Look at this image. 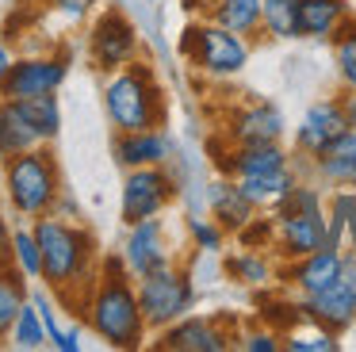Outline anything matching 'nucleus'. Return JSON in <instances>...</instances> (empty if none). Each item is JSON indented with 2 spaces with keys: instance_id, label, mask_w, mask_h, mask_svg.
Listing matches in <instances>:
<instances>
[{
  "instance_id": "38",
  "label": "nucleus",
  "mask_w": 356,
  "mask_h": 352,
  "mask_svg": "<svg viewBox=\"0 0 356 352\" xmlns=\"http://www.w3.org/2000/svg\"><path fill=\"white\" fill-rule=\"evenodd\" d=\"M54 349H58V352H81V333H77V326H73V329H62V337L54 341Z\"/></svg>"
},
{
  "instance_id": "23",
  "label": "nucleus",
  "mask_w": 356,
  "mask_h": 352,
  "mask_svg": "<svg viewBox=\"0 0 356 352\" xmlns=\"http://www.w3.org/2000/svg\"><path fill=\"white\" fill-rule=\"evenodd\" d=\"M35 145H42V138L35 134V127L27 122L19 99L0 96V161L16 157V153H24V150H35Z\"/></svg>"
},
{
  "instance_id": "21",
  "label": "nucleus",
  "mask_w": 356,
  "mask_h": 352,
  "mask_svg": "<svg viewBox=\"0 0 356 352\" xmlns=\"http://www.w3.org/2000/svg\"><path fill=\"white\" fill-rule=\"evenodd\" d=\"M299 184V176H295V168H276V173H257V176H238V188L249 195V203L257 207V211L272 214L280 203H284L287 195H291V188Z\"/></svg>"
},
{
  "instance_id": "31",
  "label": "nucleus",
  "mask_w": 356,
  "mask_h": 352,
  "mask_svg": "<svg viewBox=\"0 0 356 352\" xmlns=\"http://www.w3.org/2000/svg\"><path fill=\"white\" fill-rule=\"evenodd\" d=\"M12 264L27 280H42V249H39V237H35L31 222L27 226H12Z\"/></svg>"
},
{
  "instance_id": "34",
  "label": "nucleus",
  "mask_w": 356,
  "mask_h": 352,
  "mask_svg": "<svg viewBox=\"0 0 356 352\" xmlns=\"http://www.w3.org/2000/svg\"><path fill=\"white\" fill-rule=\"evenodd\" d=\"M188 237L200 253H222L226 245V230L215 218H200V214H188Z\"/></svg>"
},
{
  "instance_id": "29",
  "label": "nucleus",
  "mask_w": 356,
  "mask_h": 352,
  "mask_svg": "<svg viewBox=\"0 0 356 352\" xmlns=\"http://www.w3.org/2000/svg\"><path fill=\"white\" fill-rule=\"evenodd\" d=\"M27 122L35 127V134L42 142H54L62 134V104H58V92H47V96H31V99H19Z\"/></svg>"
},
{
  "instance_id": "2",
  "label": "nucleus",
  "mask_w": 356,
  "mask_h": 352,
  "mask_svg": "<svg viewBox=\"0 0 356 352\" xmlns=\"http://www.w3.org/2000/svg\"><path fill=\"white\" fill-rule=\"evenodd\" d=\"M81 318L111 349H142V341L149 337V326L142 318L138 283L127 272L123 253L100 260V275L81 303Z\"/></svg>"
},
{
  "instance_id": "14",
  "label": "nucleus",
  "mask_w": 356,
  "mask_h": 352,
  "mask_svg": "<svg viewBox=\"0 0 356 352\" xmlns=\"http://www.w3.org/2000/svg\"><path fill=\"white\" fill-rule=\"evenodd\" d=\"M348 130V115L341 107V96L333 99H314L302 115V122L295 127V153L302 157H318L333 138H341Z\"/></svg>"
},
{
  "instance_id": "4",
  "label": "nucleus",
  "mask_w": 356,
  "mask_h": 352,
  "mask_svg": "<svg viewBox=\"0 0 356 352\" xmlns=\"http://www.w3.org/2000/svg\"><path fill=\"white\" fill-rule=\"evenodd\" d=\"M62 168H58V157L50 150V142L35 145V150H24L16 157H4V168H0V195L12 207V214L35 222L39 214H50L58 207V195H62Z\"/></svg>"
},
{
  "instance_id": "33",
  "label": "nucleus",
  "mask_w": 356,
  "mask_h": 352,
  "mask_svg": "<svg viewBox=\"0 0 356 352\" xmlns=\"http://www.w3.org/2000/svg\"><path fill=\"white\" fill-rule=\"evenodd\" d=\"M310 329H287L284 333V349L287 352H337L341 349V341H337V333H330V329H322V326H314V321H307Z\"/></svg>"
},
{
  "instance_id": "8",
  "label": "nucleus",
  "mask_w": 356,
  "mask_h": 352,
  "mask_svg": "<svg viewBox=\"0 0 356 352\" xmlns=\"http://www.w3.org/2000/svg\"><path fill=\"white\" fill-rule=\"evenodd\" d=\"M177 195H180V188L165 165L127 168L123 195H119V218H123V226H134L142 218H157V214L169 211Z\"/></svg>"
},
{
  "instance_id": "19",
  "label": "nucleus",
  "mask_w": 356,
  "mask_h": 352,
  "mask_svg": "<svg viewBox=\"0 0 356 352\" xmlns=\"http://www.w3.org/2000/svg\"><path fill=\"white\" fill-rule=\"evenodd\" d=\"M291 165V153L284 142H257V145H230L222 157V176H257V173H276V168Z\"/></svg>"
},
{
  "instance_id": "13",
  "label": "nucleus",
  "mask_w": 356,
  "mask_h": 352,
  "mask_svg": "<svg viewBox=\"0 0 356 352\" xmlns=\"http://www.w3.org/2000/svg\"><path fill=\"white\" fill-rule=\"evenodd\" d=\"M123 264H127V272H131L134 280H138V275L157 272V268H165V264H172V249H169V234H165L161 214L127 226Z\"/></svg>"
},
{
  "instance_id": "7",
  "label": "nucleus",
  "mask_w": 356,
  "mask_h": 352,
  "mask_svg": "<svg viewBox=\"0 0 356 352\" xmlns=\"http://www.w3.org/2000/svg\"><path fill=\"white\" fill-rule=\"evenodd\" d=\"M134 283H138V303H142V318H146L149 333H161L165 326L192 314L195 306V283L188 275V268L180 264H165L149 275H138Z\"/></svg>"
},
{
  "instance_id": "22",
  "label": "nucleus",
  "mask_w": 356,
  "mask_h": 352,
  "mask_svg": "<svg viewBox=\"0 0 356 352\" xmlns=\"http://www.w3.org/2000/svg\"><path fill=\"white\" fill-rule=\"evenodd\" d=\"M325 245L333 249H356V188L341 184V191L330 195L325 207Z\"/></svg>"
},
{
  "instance_id": "27",
  "label": "nucleus",
  "mask_w": 356,
  "mask_h": 352,
  "mask_svg": "<svg viewBox=\"0 0 356 352\" xmlns=\"http://www.w3.org/2000/svg\"><path fill=\"white\" fill-rule=\"evenodd\" d=\"M24 303H27V275L16 264L0 268V341H8L12 321L19 318Z\"/></svg>"
},
{
  "instance_id": "5",
  "label": "nucleus",
  "mask_w": 356,
  "mask_h": 352,
  "mask_svg": "<svg viewBox=\"0 0 356 352\" xmlns=\"http://www.w3.org/2000/svg\"><path fill=\"white\" fill-rule=\"evenodd\" d=\"M276 218V257L280 260H299L307 253L322 249L325 245V199H322V188L318 184H295L291 195L272 211Z\"/></svg>"
},
{
  "instance_id": "10",
  "label": "nucleus",
  "mask_w": 356,
  "mask_h": 352,
  "mask_svg": "<svg viewBox=\"0 0 356 352\" xmlns=\"http://www.w3.org/2000/svg\"><path fill=\"white\" fill-rule=\"evenodd\" d=\"M157 337L161 352H226L238 344V329L226 326L222 314H184Z\"/></svg>"
},
{
  "instance_id": "12",
  "label": "nucleus",
  "mask_w": 356,
  "mask_h": 352,
  "mask_svg": "<svg viewBox=\"0 0 356 352\" xmlns=\"http://www.w3.org/2000/svg\"><path fill=\"white\" fill-rule=\"evenodd\" d=\"M70 77V61L54 58V54H31V58H16L12 69L0 81V96L4 99H31L58 92Z\"/></svg>"
},
{
  "instance_id": "11",
  "label": "nucleus",
  "mask_w": 356,
  "mask_h": 352,
  "mask_svg": "<svg viewBox=\"0 0 356 352\" xmlns=\"http://www.w3.org/2000/svg\"><path fill=\"white\" fill-rule=\"evenodd\" d=\"M138 54V27L127 19L119 8H108L88 31V58L100 73H115V69L131 65Z\"/></svg>"
},
{
  "instance_id": "6",
  "label": "nucleus",
  "mask_w": 356,
  "mask_h": 352,
  "mask_svg": "<svg viewBox=\"0 0 356 352\" xmlns=\"http://www.w3.org/2000/svg\"><path fill=\"white\" fill-rule=\"evenodd\" d=\"M180 54H184L188 65L200 69L203 77H238L241 69L249 65L253 46H249L245 35H234L222 23L203 15V19H195L184 27V35H180Z\"/></svg>"
},
{
  "instance_id": "24",
  "label": "nucleus",
  "mask_w": 356,
  "mask_h": 352,
  "mask_svg": "<svg viewBox=\"0 0 356 352\" xmlns=\"http://www.w3.org/2000/svg\"><path fill=\"white\" fill-rule=\"evenodd\" d=\"M261 4L264 0H211L207 19L222 23L234 35H261Z\"/></svg>"
},
{
  "instance_id": "25",
  "label": "nucleus",
  "mask_w": 356,
  "mask_h": 352,
  "mask_svg": "<svg viewBox=\"0 0 356 352\" xmlns=\"http://www.w3.org/2000/svg\"><path fill=\"white\" fill-rule=\"evenodd\" d=\"M348 15L353 12H348L345 0H302V35L318 38V42H330Z\"/></svg>"
},
{
  "instance_id": "41",
  "label": "nucleus",
  "mask_w": 356,
  "mask_h": 352,
  "mask_svg": "<svg viewBox=\"0 0 356 352\" xmlns=\"http://www.w3.org/2000/svg\"><path fill=\"white\" fill-rule=\"evenodd\" d=\"M203 4H211V0H184V8H188V12H200Z\"/></svg>"
},
{
  "instance_id": "42",
  "label": "nucleus",
  "mask_w": 356,
  "mask_h": 352,
  "mask_svg": "<svg viewBox=\"0 0 356 352\" xmlns=\"http://www.w3.org/2000/svg\"><path fill=\"white\" fill-rule=\"evenodd\" d=\"M353 188H356V180H353Z\"/></svg>"
},
{
  "instance_id": "32",
  "label": "nucleus",
  "mask_w": 356,
  "mask_h": 352,
  "mask_svg": "<svg viewBox=\"0 0 356 352\" xmlns=\"http://www.w3.org/2000/svg\"><path fill=\"white\" fill-rule=\"evenodd\" d=\"M330 42H333V61H337L341 84L356 92V15H348V19L341 23Z\"/></svg>"
},
{
  "instance_id": "39",
  "label": "nucleus",
  "mask_w": 356,
  "mask_h": 352,
  "mask_svg": "<svg viewBox=\"0 0 356 352\" xmlns=\"http://www.w3.org/2000/svg\"><path fill=\"white\" fill-rule=\"evenodd\" d=\"M341 107H345V115H348V127H356V92L353 88L341 92Z\"/></svg>"
},
{
  "instance_id": "9",
  "label": "nucleus",
  "mask_w": 356,
  "mask_h": 352,
  "mask_svg": "<svg viewBox=\"0 0 356 352\" xmlns=\"http://www.w3.org/2000/svg\"><path fill=\"white\" fill-rule=\"evenodd\" d=\"M299 310L307 321L330 329V333H345L348 326H356V249H345V264L341 275L318 295H302Z\"/></svg>"
},
{
  "instance_id": "26",
  "label": "nucleus",
  "mask_w": 356,
  "mask_h": 352,
  "mask_svg": "<svg viewBox=\"0 0 356 352\" xmlns=\"http://www.w3.org/2000/svg\"><path fill=\"white\" fill-rule=\"evenodd\" d=\"M261 31L268 38L291 42L302 35V0H264L261 4Z\"/></svg>"
},
{
  "instance_id": "30",
  "label": "nucleus",
  "mask_w": 356,
  "mask_h": 352,
  "mask_svg": "<svg viewBox=\"0 0 356 352\" xmlns=\"http://www.w3.org/2000/svg\"><path fill=\"white\" fill-rule=\"evenodd\" d=\"M8 344H12V349H19V352H39L42 344H50V337H47V326H42V314H39V306H35L31 298L24 303V310H19V318L12 321Z\"/></svg>"
},
{
  "instance_id": "17",
  "label": "nucleus",
  "mask_w": 356,
  "mask_h": 352,
  "mask_svg": "<svg viewBox=\"0 0 356 352\" xmlns=\"http://www.w3.org/2000/svg\"><path fill=\"white\" fill-rule=\"evenodd\" d=\"M111 157L123 168H142V165H165L172 157V138L161 130H115L111 138Z\"/></svg>"
},
{
  "instance_id": "16",
  "label": "nucleus",
  "mask_w": 356,
  "mask_h": 352,
  "mask_svg": "<svg viewBox=\"0 0 356 352\" xmlns=\"http://www.w3.org/2000/svg\"><path fill=\"white\" fill-rule=\"evenodd\" d=\"M341 264H345V249L322 245V249L307 253V257H299V260H284V280L299 291V298L318 295V291H325L341 275Z\"/></svg>"
},
{
  "instance_id": "37",
  "label": "nucleus",
  "mask_w": 356,
  "mask_h": 352,
  "mask_svg": "<svg viewBox=\"0 0 356 352\" xmlns=\"http://www.w3.org/2000/svg\"><path fill=\"white\" fill-rule=\"evenodd\" d=\"M8 264H12V222L0 211V268H8Z\"/></svg>"
},
{
  "instance_id": "28",
  "label": "nucleus",
  "mask_w": 356,
  "mask_h": 352,
  "mask_svg": "<svg viewBox=\"0 0 356 352\" xmlns=\"http://www.w3.org/2000/svg\"><path fill=\"white\" fill-rule=\"evenodd\" d=\"M226 275H234V280L245 283V287H264V283L276 280V264H272L264 253L241 245L234 257H226Z\"/></svg>"
},
{
  "instance_id": "40",
  "label": "nucleus",
  "mask_w": 356,
  "mask_h": 352,
  "mask_svg": "<svg viewBox=\"0 0 356 352\" xmlns=\"http://www.w3.org/2000/svg\"><path fill=\"white\" fill-rule=\"evenodd\" d=\"M12 61H16V58H12V50H8V46H0V81H4V73L12 69Z\"/></svg>"
},
{
  "instance_id": "3",
  "label": "nucleus",
  "mask_w": 356,
  "mask_h": 352,
  "mask_svg": "<svg viewBox=\"0 0 356 352\" xmlns=\"http://www.w3.org/2000/svg\"><path fill=\"white\" fill-rule=\"evenodd\" d=\"M104 115L111 130H161L169 119V99L157 81V73L146 61L108 73L104 81Z\"/></svg>"
},
{
  "instance_id": "20",
  "label": "nucleus",
  "mask_w": 356,
  "mask_h": 352,
  "mask_svg": "<svg viewBox=\"0 0 356 352\" xmlns=\"http://www.w3.org/2000/svg\"><path fill=\"white\" fill-rule=\"evenodd\" d=\"M310 168H314L325 184H333V188L353 184L356 180V127H348L341 138H333L318 157H310Z\"/></svg>"
},
{
  "instance_id": "36",
  "label": "nucleus",
  "mask_w": 356,
  "mask_h": 352,
  "mask_svg": "<svg viewBox=\"0 0 356 352\" xmlns=\"http://www.w3.org/2000/svg\"><path fill=\"white\" fill-rule=\"evenodd\" d=\"M50 4H54L62 15H70V19H85L88 8H92L96 0H50Z\"/></svg>"
},
{
  "instance_id": "35",
  "label": "nucleus",
  "mask_w": 356,
  "mask_h": 352,
  "mask_svg": "<svg viewBox=\"0 0 356 352\" xmlns=\"http://www.w3.org/2000/svg\"><path fill=\"white\" fill-rule=\"evenodd\" d=\"M238 349L241 352H280L284 349V333H276V329H249V333H238Z\"/></svg>"
},
{
  "instance_id": "1",
  "label": "nucleus",
  "mask_w": 356,
  "mask_h": 352,
  "mask_svg": "<svg viewBox=\"0 0 356 352\" xmlns=\"http://www.w3.org/2000/svg\"><path fill=\"white\" fill-rule=\"evenodd\" d=\"M31 230L42 249V283L50 287V295H58L65 306H77L81 314V303L100 275V249H96L92 230L54 211L39 214Z\"/></svg>"
},
{
  "instance_id": "18",
  "label": "nucleus",
  "mask_w": 356,
  "mask_h": 352,
  "mask_svg": "<svg viewBox=\"0 0 356 352\" xmlns=\"http://www.w3.org/2000/svg\"><path fill=\"white\" fill-rule=\"evenodd\" d=\"M207 203H211V218L218 222V226L226 230V234H238V230H245L249 222L257 218V207L249 203V195L238 188V180L234 176H222V180H215L207 188Z\"/></svg>"
},
{
  "instance_id": "15",
  "label": "nucleus",
  "mask_w": 356,
  "mask_h": 352,
  "mask_svg": "<svg viewBox=\"0 0 356 352\" xmlns=\"http://www.w3.org/2000/svg\"><path fill=\"white\" fill-rule=\"evenodd\" d=\"M287 122L276 104H245L226 122V142L230 145H257V142H284Z\"/></svg>"
}]
</instances>
